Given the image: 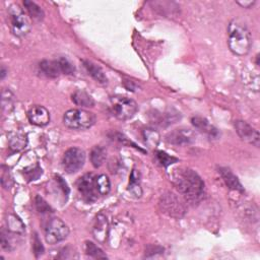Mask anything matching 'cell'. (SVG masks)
Wrapping results in <instances>:
<instances>
[{"label":"cell","instance_id":"cell-1","mask_svg":"<svg viewBox=\"0 0 260 260\" xmlns=\"http://www.w3.org/2000/svg\"><path fill=\"white\" fill-rule=\"evenodd\" d=\"M173 183L176 189L189 202L199 201L204 193V182L200 176L188 168L174 170Z\"/></svg>","mask_w":260,"mask_h":260},{"label":"cell","instance_id":"cell-2","mask_svg":"<svg viewBox=\"0 0 260 260\" xmlns=\"http://www.w3.org/2000/svg\"><path fill=\"white\" fill-rule=\"evenodd\" d=\"M228 44L230 50L238 56H244L248 54L251 45V34L245 24L239 20H233L229 25Z\"/></svg>","mask_w":260,"mask_h":260},{"label":"cell","instance_id":"cell-3","mask_svg":"<svg viewBox=\"0 0 260 260\" xmlns=\"http://www.w3.org/2000/svg\"><path fill=\"white\" fill-rule=\"evenodd\" d=\"M63 123L70 129L85 130L96 123V116L94 113L84 109H71L65 112Z\"/></svg>","mask_w":260,"mask_h":260},{"label":"cell","instance_id":"cell-4","mask_svg":"<svg viewBox=\"0 0 260 260\" xmlns=\"http://www.w3.org/2000/svg\"><path fill=\"white\" fill-rule=\"evenodd\" d=\"M8 20L11 31L14 36L23 38L31 30V23L25 11L16 4H12L8 8Z\"/></svg>","mask_w":260,"mask_h":260},{"label":"cell","instance_id":"cell-5","mask_svg":"<svg viewBox=\"0 0 260 260\" xmlns=\"http://www.w3.org/2000/svg\"><path fill=\"white\" fill-rule=\"evenodd\" d=\"M111 110L117 119L126 121L136 114L138 106L132 99L117 96L111 99Z\"/></svg>","mask_w":260,"mask_h":260},{"label":"cell","instance_id":"cell-6","mask_svg":"<svg viewBox=\"0 0 260 260\" xmlns=\"http://www.w3.org/2000/svg\"><path fill=\"white\" fill-rule=\"evenodd\" d=\"M159 207L163 214L174 218H181L186 213V209L179 197L171 192H167L161 196Z\"/></svg>","mask_w":260,"mask_h":260},{"label":"cell","instance_id":"cell-7","mask_svg":"<svg viewBox=\"0 0 260 260\" xmlns=\"http://www.w3.org/2000/svg\"><path fill=\"white\" fill-rule=\"evenodd\" d=\"M69 235V228L65 222L58 218L54 217L50 219L45 229L46 242L50 245L58 244L64 241Z\"/></svg>","mask_w":260,"mask_h":260},{"label":"cell","instance_id":"cell-8","mask_svg":"<svg viewBox=\"0 0 260 260\" xmlns=\"http://www.w3.org/2000/svg\"><path fill=\"white\" fill-rule=\"evenodd\" d=\"M86 162V154L79 147H71L67 150L62 159L63 169L68 174L80 171Z\"/></svg>","mask_w":260,"mask_h":260},{"label":"cell","instance_id":"cell-9","mask_svg":"<svg viewBox=\"0 0 260 260\" xmlns=\"http://www.w3.org/2000/svg\"><path fill=\"white\" fill-rule=\"evenodd\" d=\"M97 177L92 174H86L81 177L78 181V189L83 198L87 202H94L98 198V189H97Z\"/></svg>","mask_w":260,"mask_h":260},{"label":"cell","instance_id":"cell-10","mask_svg":"<svg viewBox=\"0 0 260 260\" xmlns=\"http://www.w3.org/2000/svg\"><path fill=\"white\" fill-rule=\"evenodd\" d=\"M235 129L240 138L254 145V146H259L260 144V135L258 130L252 127L250 124L243 120H237L235 121Z\"/></svg>","mask_w":260,"mask_h":260},{"label":"cell","instance_id":"cell-11","mask_svg":"<svg viewBox=\"0 0 260 260\" xmlns=\"http://www.w3.org/2000/svg\"><path fill=\"white\" fill-rule=\"evenodd\" d=\"M166 140L174 145H185L195 140V134L189 128H178L167 134Z\"/></svg>","mask_w":260,"mask_h":260},{"label":"cell","instance_id":"cell-12","mask_svg":"<svg viewBox=\"0 0 260 260\" xmlns=\"http://www.w3.org/2000/svg\"><path fill=\"white\" fill-rule=\"evenodd\" d=\"M28 118L36 126H45L50 122V113L45 107L36 105L29 110Z\"/></svg>","mask_w":260,"mask_h":260},{"label":"cell","instance_id":"cell-13","mask_svg":"<svg viewBox=\"0 0 260 260\" xmlns=\"http://www.w3.org/2000/svg\"><path fill=\"white\" fill-rule=\"evenodd\" d=\"M108 232H109V225L108 220L105 216L99 215L95 220L94 229H92V233H94L95 239L100 243H104L108 238Z\"/></svg>","mask_w":260,"mask_h":260},{"label":"cell","instance_id":"cell-14","mask_svg":"<svg viewBox=\"0 0 260 260\" xmlns=\"http://www.w3.org/2000/svg\"><path fill=\"white\" fill-rule=\"evenodd\" d=\"M193 126L199 130L200 132L209 135L210 137L217 138L218 136V131L216 127H214L206 118L195 116L191 119Z\"/></svg>","mask_w":260,"mask_h":260},{"label":"cell","instance_id":"cell-15","mask_svg":"<svg viewBox=\"0 0 260 260\" xmlns=\"http://www.w3.org/2000/svg\"><path fill=\"white\" fill-rule=\"evenodd\" d=\"M218 173L220 174L222 180H224V182L230 189L239 192H244V189L242 187V185H241L239 179L237 178L236 175H234V173L230 169L219 168Z\"/></svg>","mask_w":260,"mask_h":260},{"label":"cell","instance_id":"cell-16","mask_svg":"<svg viewBox=\"0 0 260 260\" xmlns=\"http://www.w3.org/2000/svg\"><path fill=\"white\" fill-rule=\"evenodd\" d=\"M83 64L86 70L87 71V73L95 81H97L100 84H107L108 79L106 77L104 70L100 66H98L96 63L91 62L89 60H83Z\"/></svg>","mask_w":260,"mask_h":260},{"label":"cell","instance_id":"cell-17","mask_svg":"<svg viewBox=\"0 0 260 260\" xmlns=\"http://www.w3.org/2000/svg\"><path fill=\"white\" fill-rule=\"evenodd\" d=\"M40 69L50 79H56L61 74V68L57 60H43L40 63Z\"/></svg>","mask_w":260,"mask_h":260},{"label":"cell","instance_id":"cell-18","mask_svg":"<svg viewBox=\"0 0 260 260\" xmlns=\"http://www.w3.org/2000/svg\"><path fill=\"white\" fill-rule=\"evenodd\" d=\"M72 101L77 106L83 108H91L95 106V101L92 99L87 92L84 89H78L72 95Z\"/></svg>","mask_w":260,"mask_h":260},{"label":"cell","instance_id":"cell-19","mask_svg":"<svg viewBox=\"0 0 260 260\" xmlns=\"http://www.w3.org/2000/svg\"><path fill=\"white\" fill-rule=\"evenodd\" d=\"M24 5L28 11V13L30 14V16L33 18V20L35 21H42L44 16H45V13L43 11V9L33 1H29V0H26V1H24Z\"/></svg>","mask_w":260,"mask_h":260},{"label":"cell","instance_id":"cell-20","mask_svg":"<svg viewBox=\"0 0 260 260\" xmlns=\"http://www.w3.org/2000/svg\"><path fill=\"white\" fill-rule=\"evenodd\" d=\"M106 151L102 146H95L90 152V162L95 168H100L106 160Z\"/></svg>","mask_w":260,"mask_h":260},{"label":"cell","instance_id":"cell-21","mask_svg":"<svg viewBox=\"0 0 260 260\" xmlns=\"http://www.w3.org/2000/svg\"><path fill=\"white\" fill-rule=\"evenodd\" d=\"M129 190L131 191L136 197L141 196V188H140V174L138 171L133 170L130 176V184H129Z\"/></svg>","mask_w":260,"mask_h":260},{"label":"cell","instance_id":"cell-22","mask_svg":"<svg viewBox=\"0 0 260 260\" xmlns=\"http://www.w3.org/2000/svg\"><path fill=\"white\" fill-rule=\"evenodd\" d=\"M9 144L13 151H21L27 145V137L22 133H13L9 137Z\"/></svg>","mask_w":260,"mask_h":260},{"label":"cell","instance_id":"cell-23","mask_svg":"<svg viewBox=\"0 0 260 260\" xmlns=\"http://www.w3.org/2000/svg\"><path fill=\"white\" fill-rule=\"evenodd\" d=\"M97 189L99 194L101 195H107L111 190V182L108 176L106 175H100L97 177Z\"/></svg>","mask_w":260,"mask_h":260},{"label":"cell","instance_id":"cell-24","mask_svg":"<svg viewBox=\"0 0 260 260\" xmlns=\"http://www.w3.org/2000/svg\"><path fill=\"white\" fill-rule=\"evenodd\" d=\"M7 225H8V229L12 232V233H16V234H22L25 232V226L22 222V220L16 217L15 216L10 215L7 218Z\"/></svg>","mask_w":260,"mask_h":260},{"label":"cell","instance_id":"cell-25","mask_svg":"<svg viewBox=\"0 0 260 260\" xmlns=\"http://www.w3.org/2000/svg\"><path fill=\"white\" fill-rule=\"evenodd\" d=\"M143 137L145 143L151 147H156L160 142V134L154 129H145L143 131Z\"/></svg>","mask_w":260,"mask_h":260},{"label":"cell","instance_id":"cell-26","mask_svg":"<svg viewBox=\"0 0 260 260\" xmlns=\"http://www.w3.org/2000/svg\"><path fill=\"white\" fill-rule=\"evenodd\" d=\"M86 253L92 258H107V255L103 252V250L90 241L86 242Z\"/></svg>","mask_w":260,"mask_h":260},{"label":"cell","instance_id":"cell-27","mask_svg":"<svg viewBox=\"0 0 260 260\" xmlns=\"http://www.w3.org/2000/svg\"><path fill=\"white\" fill-rule=\"evenodd\" d=\"M156 157H157L158 162H159L163 167H165V168H167V167H168V166H170V165L178 162V159H176V158H174V157H172V156H169L168 154L165 153V152H162V151L157 152Z\"/></svg>","mask_w":260,"mask_h":260},{"label":"cell","instance_id":"cell-28","mask_svg":"<svg viewBox=\"0 0 260 260\" xmlns=\"http://www.w3.org/2000/svg\"><path fill=\"white\" fill-rule=\"evenodd\" d=\"M58 63L60 65V68H61V72L64 73V74H73L74 72V66L72 65V63L66 59L65 57H60L58 60Z\"/></svg>","mask_w":260,"mask_h":260},{"label":"cell","instance_id":"cell-29","mask_svg":"<svg viewBox=\"0 0 260 260\" xmlns=\"http://www.w3.org/2000/svg\"><path fill=\"white\" fill-rule=\"evenodd\" d=\"M8 107L9 111L13 108V95L11 94L10 90H3L2 94V108L5 110V108Z\"/></svg>","mask_w":260,"mask_h":260},{"label":"cell","instance_id":"cell-30","mask_svg":"<svg viewBox=\"0 0 260 260\" xmlns=\"http://www.w3.org/2000/svg\"><path fill=\"white\" fill-rule=\"evenodd\" d=\"M36 207H37V210H38V212L41 214H46L49 211H51L49 204L39 195L36 196Z\"/></svg>","mask_w":260,"mask_h":260},{"label":"cell","instance_id":"cell-31","mask_svg":"<svg viewBox=\"0 0 260 260\" xmlns=\"http://www.w3.org/2000/svg\"><path fill=\"white\" fill-rule=\"evenodd\" d=\"M33 248H34V253H35L37 258H38L39 256H41L43 254V252H44V246L42 245V242H41V240L39 239L38 235L35 236Z\"/></svg>","mask_w":260,"mask_h":260},{"label":"cell","instance_id":"cell-32","mask_svg":"<svg viewBox=\"0 0 260 260\" xmlns=\"http://www.w3.org/2000/svg\"><path fill=\"white\" fill-rule=\"evenodd\" d=\"M5 181H7V188H9V187L11 186V183H9V181L12 182V177L10 176L9 172H6V173H5V171L2 170V176H1L2 185L5 183Z\"/></svg>","mask_w":260,"mask_h":260},{"label":"cell","instance_id":"cell-33","mask_svg":"<svg viewBox=\"0 0 260 260\" xmlns=\"http://www.w3.org/2000/svg\"><path fill=\"white\" fill-rule=\"evenodd\" d=\"M255 0H252V1H251V0H244V1H241V0H238V1H237V3L239 4V5H241V6H242V7H244V8H250V7H252L254 4H255Z\"/></svg>","mask_w":260,"mask_h":260},{"label":"cell","instance_id":"cell-34","mask_svg":"<svg viewBox=\"0 0 260 260\" xmlns=\"http://www.w3.org/2000/svg\"><path fill=\"white\" fill-rule=\"evenodd\" d=\"M5 76H6V69L2 66V68H1V80H3L5 78Z\"/></svg>","mask_w":260,"mask_h":260}]
</instances>
